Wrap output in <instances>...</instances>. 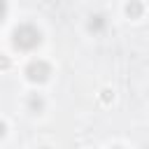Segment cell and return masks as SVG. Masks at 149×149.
Here are the masks:
<instances>
[{
	"mask_svg": "<svg viewBox=\"0 0 149 149\" xmlns=\"http://www.w3.org/2000/svg\"><path fill=\"white\" fill-rule=\"evenodd\" d=\"M12 40H14V47L16 49H23V51H28V49H35L40 42H42V35H40V30L35 28V26H19L14 33H12Z\"/></svg>",
	"mask_w": 149,
	"mask_h": 149,
	"instance_id": "6da1fadb",
	"label": "cell"
},
{
	"mask_svg": "<svg viewBox=\"0 0 149 149\" xmlns=\"http://www.w3.org/2000/svg\"><path fill=\"white\" fill-rule=\"evenodd\" d=\"M26 74H28V79H30V81H35V84H42V81H47V79H49V74H51V68H49L44 61H33V63H28V68H26Z\"/></svg>",
	"mask_w": 149,
	"mask_h": 149,
	"instance_id": "7a4b0ae2",
	"label": "cell"
},
{
	"mask_svg": "<svg viewBox=\"0 0 149 149\" xmlns=\"http://www.w3.org/2000/svg\"><path fill=\"white\" fill-rule=\"evenodd\" d=\"M126 14H128L130 19H140V14H142V5H140L137 0H130V2L126 5Z\"/></svg>",
	"mask_w": 149,
	"mask_h": 149,
	"instance_id": "3957f363",
	"label": "cell"
},
{
	"mask_svg": "<svg viewBox=\"0 0 149 149\" xmlns=\"http://www.w3.org/2000/svg\"><path fill=\"white\" fill-rule=\"evenodd\" d=\"M102 26H105V19H102V16H93V19L88 21V28H91V30H102Z\"/></svg>",
	"mask_w": 149,
	"mask_h": 149,
	"instance_id": "277c9868",
	"label": "cell"
},
{
	"mask_svg": "<svg viewBox=\"0 0 149 149\" xmlns=\"http://www.w3.org/2000/svg\"><path fill=\"white\" fill-rule=\"evenodd\" d=\"M28 105H30V109H33V112H40L44 102H42V98H40V95H33V98L28 100Z\"/></svg>",
	"mask_w": 149,
	"mask_h": 149,
	"instance_id": "5b68a950",
	"label": "cell"
},
{
	"mask_svg": "<svg viewBox=\"0 0 149 149\" xmlns=\"http://www.w3.org/2000/svg\"><path fill=\"white\" fill-rule=\"evenodd\" d=\"M5 12H7V2H5V0H0V21L5 19Z\"/></svg>",
	"mask_w": 149,
	"mask_h": 149,
	"instance_id": "8992f818",
	"label": "cell"
},
{
	"mask_svg": "<svg viewBox=\"0 0 149 149\" xmlns=\"http://www.w3.org/2000/svg\"><path fill=\"white\" fill-rule=\"evenodd\" d=\"M0 65H2V68H7V65H9V61H7V58H0Z\"/></svg>",
	"mask_w": 149,
	"mask_h": 149,
	"instance_id": "52a82bcc",
	"label": "cell"
},
{
	"mask_svg": "<svg viewBox=\"0 0 149 149\" xmlns=\"http://www.w3.org/2000/svg\"><path fill=\"white\" fill-rule=\"evenodd\" d=\"M2 135H5V123L0 121V137H2Z\"/></svg>",
	"mask_w": 149,
	"mask_h": 149,
	"instance_id": "ba28073f",
	"label": "cell"
},
{
	"mask_svg": "<svg viewBox=\"0 0 149 149\" xmlns=\"http://www.w3.org/2000/svg\"><path fill=\"white\" fill-rule=\"evenodd\" d=\"M114 149H121V147H114Z\"/></svg>",
	"mask_w": 149,
	"mask_h": 149,
	"instance_id": "9c48e42d",
	"label": "cell"
}]
</instances>
